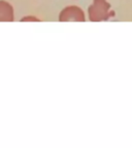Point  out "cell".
<instances>
[{
    "mask_svg": "<svg viewBox=\"0 0 132 148\" xmlns=\"http://www.w3.org/2000/svg\"><path fill=\"white\" fill-rule=\"evenodd\" d=\"M113 16L114 12L106 0H94L93 4L89 7V18L92 22L105 21Z\"/></svg>",
    "mask_w": 132,
    "mask_h": 148,
    "instance_id": "cell-1",
    "label": "cell"
},
{
    "mask_svg": "<svg viewBox=\"0 0 132 148\" xmlns=\"http://www.w3.org/2000/svg\"><path fill=\"white\" fill-rule=\"evenodd\" d=\"M59 20L61 22H84L85 14L77 6H67L60 12Z\"/></svg>",
    "mask_w": 132,
    "mask_h": 148,
    "instance_id": "cell-2",
    "label": "cell"
},
{
    "mask_svg": "<svg viewBox=\"0 0 132 148\" xmlns=\"http://www.w3.org/2000/svg\"><path fill=\"white\" fill-rule=\"evenodd\" d=\"M14 21V8L6 1L0 0V22Z\"/></svg>",
    "mask_w": 132,
    "mask_h": 148,
    "instance_id": "cell-3",
    "label": "cell"
},
{
    "mask_svg": "<svg viewBox=\"0 0 132 148\" xmlns=\"http://www.w3.org/2000/svg\"><path fill=\"white\" fill-rule=\"evenodd\" d=\"M23 22H26V21H38V18H32V16H27V18H24L23 20H22Z\"/></svg>",
    "mask_w": 132,
    "mask_h": 148,
    "instance_id": "cell-4",
    "label": "cell"
}]
</instances>
